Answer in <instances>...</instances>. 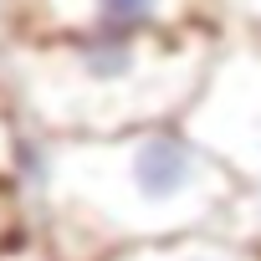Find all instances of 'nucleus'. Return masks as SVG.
<instances>
[{
    "mask_svg": "<svg viewBox=\"0 0 261 261\" xmlns=\"http://www.w3.org/2000/svg\"><path fill=\"white\" fill-rule=\"evenodd\" d=\"M21 195L57 261H113L220 230L241 205V179L185 123H154L118 139H31Z\"/></svg>",
    "mask_w": 261,
    "mask_h": 261,
    "instance_id": "nucleus-1",
    "label": "nucleus"
},
{
    "mask_svg": "<svg viewBox=\"0 0 261 261\" xmlns=\"http://www.w3.org/2000/svg\"><path fill=\"white\" fill-rule=\"evenodd\" d=\"M220 46V26L26 36L6 46V97L31 139H118L154 123H185Z\"/></svg>",
    "mask_w": 261,
    "mask_h": 261,
    "instance_id": "nucleus-2",
    "label": "nucleus"
},
{
    "mask_svg": "<svg viewBox=\"0 0 261 261\" xmlns=\"http://www.w3.org/2000/svg\"><path fill=\"white\" fill-rule=\"evenodd\" d=\"M190 134L241 179L261 185V41L230 36L185 118Z\"/></svg>",
    "mask_w": 261,
    "mask_h": 261,
    "instance_id": "nucleus-3",
    "label": "nucleus"
},
{
    "mask_svg": "<svg viewBox=\"0 0 261 261\" xmlns=\"http://www.w3.org/2000/svg\"><path fill=\"white\" fill-rule=\"evenodd\" d=\"M6 16L11 46L26 36H159L220 26L215 0H6Z\"/></svg>",
    "mask_w": 261,
    "mask_h": 261,
    "instance_id": "nucleus-4",
    "label": "nucleus"
},
{
    "mask_svg": "<svg viewBox=\"0 0 261 261\" xmlns=\"http://www.w3.org/2000/svg\"><path fill=\"white\" fill-rule=\"evenodd\" d=\"M113 261H261V251L241 236H225V230H195V236L134 246V251L113 256Z\"/></svg>",
    "mask_w": 261,
    "mask_h": 261,
    "instance_id": "nucleus-5",
    "label": "nucleus"
},
{
    "mask_svg": "<svg viewBox=\"0 0 261 261\" xmlns=\"http://www.w3.org/2000/svg\"><path fill=\"white\" fill-rule=\"evenodd\" d=\"M26 144H31V134L21 128V118H16L11 97L0 92V179L21 185V169H26Z\"/></svg>",
    "mask_w": 261,
    "mask_h": 261,
    "instance_id": "nucleus-6",
    "label": "nucleus"
},
{
    "mask_svg": "<svg viewBox=\"0 0 261 261\" xmlns=\"http://www.w3.org/2000/svg\"><path fill=\"white\" fill-rule=\"evenodd\" d=\"M26 220H31V210H26L21 185L0 179V256H6V251H16V246L26 241Z\"/></svg>",
    "mask_w": 261,
    "mask_h": 261,
    "instance_id": "nucleus-7",
    "label": "nucleus"
},
{
    "mask_svg": "<svg viewBox=\"0 0 261 261\" xmlns=\"http://www.w3.org/2000/svg\"><path fill=\"white\" fill-rule=\"evenodd\" d=\"M215 16H220L225 31L261 41V0H215Z\"/></svg>",
    "mask_w": 261,
    "mask_h": 261,
    "instance_id": "nucleus-8",
    "label": "nucleus"
},
{
    "mask_svg": "<svg viewBox=\"0 0 261 261\" xmlns=\"http://www.w3.org/2000/svg\"><path fill=\"white\" fill-rule=\"evenodd\" d=\"M0 261H11V251H6V256H0Z\"/></svg>",
    "mask_w": 261,
    "mask_h": 261,
    "instance_id": "nucleus-9",
    "label": "nucleus"
}]
</instances>
